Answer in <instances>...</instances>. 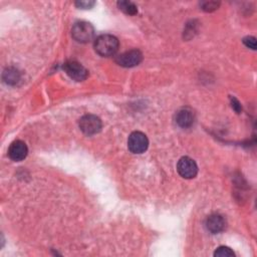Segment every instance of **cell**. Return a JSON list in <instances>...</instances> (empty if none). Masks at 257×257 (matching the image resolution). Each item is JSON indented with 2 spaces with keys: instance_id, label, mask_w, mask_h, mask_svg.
Instances as JSON below:
<instances>
[{
  "instance_id": "3",
  "label": "cell",
  "mask_w": 257,
  "mask_h": 257,
  "mask_svg": "<svg viewBox=\"0 0 257 257\" xmlns=\"http://www.w3.org/2000/svg\"><path fill=\"white\" fill-rule=\"evenodd\" d=\"M101 125L100 118L94 114H85L79 119L80 131L87 136L97 134L101 130Z\"/></svg>"
},
{
  "instance_id": "2",
  "label": "cell",
  "mask_w": 257,
  "mask_h": 257,
  "mask_svg": "<svg viewBox=\"0 0 257 257\" xmlns=\"http://www.w3.org/2000/svg\"><path fill=\"white\" fill-rule=\"evenodd\" d=\"M71 35L77 42L86 43L94 37V28L88 22L79 21L72 26Z\"/></svg>"
},
{
  "instance_id": "16",
  "label": "cell",
  "mask_w": 257,
  "mask_h": 257,
  "mask_svg": "<svg viewBox=\"0 0 257 257\" xmlns=\"http://www.w3.org/2000/svg\"><path fill=\"white\" fill-rule=\"evenodd\" d=\"M94 4H95L94 1H77V2L75 3V5H76L78 8H82V9L91 8Z\"/></svg>"
},
{
  "instance_id": "4",
  "label": "cell",
  "mask_w": 257,
  "mask_h": 257,
  "mask_svg": "<svg viewBox=\"0 0 257 257\" xmlns=\"http://www.w3.org/2000/svg\"><path fill=\"white\" fill-rule=\"evenodd\" d=\"M128 150L134 154H142L149 147V140L142 132H134L130 135L127 140Z\"/></svg>"
},
{
  "instance_id": "9",
  "label": "cell",
  "mask_w": 257,
  "mask_h": 257,
  "mask_svg": "<svg viewBox=\"0 0 257 257\" xmlns=\"http://www.w3.org/2000/svg\"><path fill=\"white\" fill-rule=\"evenodd\" d=\"M226 227V221L223 216L219 214L210 215L206 220V228L209 232L217 234L222 232Z\"/></svg>"
},
{
  "instance_id": "7",
  "label": "cell",
  "mask_w": 257,
  "mask_h": 257,
  "mask_svg": "<svg viewBox=\"0 0 257 257\" xmlns=\"http://www.w3.org/2000/svg\"><path fill=\"white\" fill-rule=\"evenodd\" d=\"M143 59V54L138 49L127 50L118 56H116L115 61L118 65L123 67H133L138 65Z\"/></svg>"
},
{
  "instance_id": "10",
  "label": "cell",
  "mask_w": 257,
  "mask_h": 257,
  "mask_svg": "<svg viewBox=\"0 0 257 257\" xmlns=\"http://www.w3.org/2000/svg\"><path fill=\"white\" fill-rule=\"evenodd\" d=\"M195 119L194 112L190 108H182L176 114V122L181 127H189Z\"/></svg>"
},
{
  "instance_id": "1",
  "label": "cell",
  "mask_w": 257,
  "mask_h": 257,
  "mask_svg": "<svg viewBox=\"0 0 257 257\" xmlns=\"http://www.w3.org/2000/svg\"><path fill=\"white\" fill-rule=\"evenodd\" d=\"M94 49L101 56H111L118 49V40L111 34H102L94 40Z\"/></svg>"
},
{
  "instance_id": "13",
  "label": "cell",
  "mask_w": 257,
  "mask_h": 257,
  "mask_svg": "<svg viewBox=\"0 0 257 257\" xmlns=\"http://www.w3.org/2000/svg\"><path fill=\"white\" fill-rule=\"evenodd\" d=\"M234 252L227 246H220L214 252V256L216 257H233Z\"/></svg>"
},
{
  "instance_id": "17",
  "label": "cell",
  "mask_w": 257,
  "mask_h": 257,
  "mask_svg": "<svg viewBox=\"0 0 257 257\" xmlns=\"http://www.w3.org/2000/svg\"><path fill=\"white\" fill-rule=\"evenodd\" d=\"M231 102H232V107H233L237 112H240V110L242 109L240 102H239L235 97H231Z\"/></svg>"
},
{
  "instance_id": "11",
  "label": "cell",
  "mask_w": 257,
  "mask_h": 257,
  "mask_svg": "<svg viewBox=\"0 0 257 257\" xmlns=\"http://www.w3.org/2000/svg\"><path fill=\"white\" fill-rule=\"evenodd\" d=\"M4 82L9 85H15L20 80V72L15 67H8L3 71L2 74Z\"/></svg>"
},
{
  "instance_id": "6",
  "label": "cell",
  "mask_w": 257,
  "mask_h": 257,
  "mask_svg": "<svg viewBox=\"0 0 257 257\" xmlns=\"http://www.w3.org/2000/svg\"><path fill=\"white\" fill-rule=\"evenodd\" d=\"M177 171L183 178L192 179L196 177L198 173V167L193 159L189 157H183L177 164Z\"/></svg>"
},
{
  "instance_id": "14",
  "label": "cell",
  "mask_w": 257,
  "mask_h": 257,
  "mask_svg": "<svg viewBox=\"0 0 257 257\" xmlns=\"http://www.w3.org/2000/svg\"><path fill=\"white\" fill-rule=\"evenodd\" d=\"M243 43H244L247 47H249V48H251V49H256V39H255V37H253V36H247V37H245V38L243 39Z\"/></svg>"
},
{
  "instance_id": "5",
  "label": "cell",
  "mask_w": 257,
  "mask_h": 257,
  "mask_svg": "<svg viewBox=\"0 0 257 257\" xmlns=\"http://www.w3.org/2000/svg\"><path fill=\"white\" fill-rule=\"evenodd\" d=\"M63 69L70 78L76 81H82L88 75V72L85 69V67L75 60L66 61L63 64Z\"/></svg>"
},
{
  "instance_id": "8",
  "label": "cell",
  "mask_w": 257,
  "mask_h": 257,
  "mask_svg": "<svg viewBox=\"0 0 257 257\" xmlns=\"http://www.w3.org/2000/svg\"><path fill=\"white\" fill-rule=\"evenodd\" d=\"M27 153H28V149L26 144L20 140L14 141L8 149L9 158L15 162H20L24 160L27 156Z\"/></svg>"
},
{
  "instance_id": "15",
  "label": "cell",
  "mask_w": 257,
  "mask_h": 257,
  "mask_svg": "<svg viewBox=\"0 0 257 257\" xmlns=\"http://www.w3.org/2000/svg\"><path fill=\"white\" fill-rule=\"evenodd\" d=\"M218 5H219V3L214 2V1L202 3V7H203V9H204L205 11H213V10H215V9L218 8Z\"/></svg>"
},
{
  "instance_id": "12",
  "label": "cell",
  "mask_w": 257,
  "mask_h": 257,
  "mask_svg": "<svg viewBox=\"0 0 257 257\" xmlns=\"http://www.w3.org/2000/svg\"><path fill=\"white\" fill-rule=\"evenodd\" d=\"M117 7L119 8V10H121L127 15H135L138 13V8L136 4L131 1H118Z\"/></svg>"
}]
</instances>
